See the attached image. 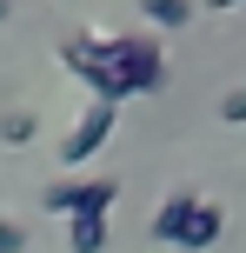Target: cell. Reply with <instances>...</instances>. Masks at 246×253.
<instances>
[{"label":"cell","instance_id":"obj_10","mask_svg":"<svg viewBox=\"0 0 246 253\" xmlns=\"http://www.w3.org/2000/svg\"><path fill=\"white\" fill-rule=\"evenodd\" d=\"M0 253H27V227H13V220H0Z\"/></svg>","mask_w":246,"mask_h":253},{"label":"cell","instance_id":"obj_11","mask_svg":"<svg viewBox=\"0 0 246 253\" xmlns=\"http://www.w3.org/2000/svg\"><path fill=\"white\" fill-rule=\"evenodd\" d=\"M193 7H207V13H226V7H240V0H193Z\"/></svg>","mask_w":246,"mask_h":253},{"label":"cell","instance_id":"obj_5","mask_svg":"<svg viewBox=\"0 0 246 253\" xmlns=\"http://www.w3.org/2000/svg\"><path fill=\"white\" fill-rule=\"evenodd\" d=\"M140 13H146V27H160V34H180L200 7L193 0H140Z\"/></svg>","mask_w":246,"mask_h":253},{"label":"cell","instance_id":"obj_9","mask_svg":"<svg viewBox=\"0 0 246 253\" xmlns=\"http://www.w3.org/2000/svg\"><path fill=\"white\" fill-rule=\"evenodd\" d=\"M220 120H226V126H246V87H233V93L220 100Z\"/></svg>","mask_w":246,"mask_h":253},{"label":"cell","instance_id":"obj_3","mask_svg":"<svg viewBox=\"0 0 246 253\" xmlns=\"http://www.w3.org/2000/svg\"><path fill=\"white\" fill-rule=\"evenodd\" d=\"M113 120H120V107H113V100H87V114L67 126V140H60V160H67V167H87L93 153L113 140Z\"/></svg>","mask_w":246,"mask_h":253},{"label":"cell","instance_id":"obj_1","mask_svg":"<svg viewBox=\"0 0 246 253\" xmlns=\"http://www.w3.org/2000/svg\"><path fill=\"white\" fill-rule=\"evenodd\" d=\"M53 60H60L73 80H87L93 100H113V107L167 87V47H160L153 34H127V40H93V34H80V40H60Z\"/></svg>","mask_w":246,"mask_h":253},{"label":"cell","instance_id":"obj_8","mask_svg":"<svg viewBox=\"0 0 246 253\" xmlns=\"http://www.w3.org/2000/svg\"><path fill=\"white\" fill-rule=\"evenodd\" d=\"M34 133H40V114H34V107H13V114H0V140H7V147H27Z\"/></svg>","mask_w":246,"mask_h":253},{"label":"cell","instance_id":"obj_4","mask_svg":"<svg viewBox=\"0 0 246 253\" xmlns=\"http://www.w3.org/2000/svg\"><path fill=\"white\" fill-rule=\"evenodd\" d=\"M220 233H226V213H220L213 200H193V213L180 220V233H173V247H186V253H207L213 240H220Z\"/></svg>","mask_w":246,"mask_h":253},{"label":"cell","instance_id":"obj_6","mask_svg":"<svg viewBox=\"0 0 246 253\" xmlns=\"http://www.w3.org/2000/svg\"><path fill=\"white\" fill-rule=\"evenodd\" d=\"M193 200L200 193H167V200H160V213H153V240L160 247H173V233H180V220L193 213Z\"/></svg>","mask_w":246,"mask_h":253},{"label":"cell","instance_id":"obj_7","mask_svg":"<svg viewBox=\"0 0 246 253\" xmlns=\"http://www.w3.org/2000/svg\"><path fill=\"white\" fill-rule=\"evenodd\" d=\"M67 253H106V213L67 220Z\"/></svg>","mask_w":246,"mask_h":253},{"label":"cell","instance_id":"obj_2","mask_svg":"<svg viewBox=\"0 0 246 253\" xmlns=\"http://www.w3.org/2000/svg\"><path fill=\"white\" fill-rule=\"evenodd\" d=\"M120 200V180H53L47 193H40V207L47 213H60V220H87V213H106V207Z\"/></svg>","mask_w":246,"mask_h":253},{"label":"cell","instance_id":"obj_12","mask_svg":"<svg viewBox=\"0 0 246 253\" xmlns=\"http://www.w3.org/2000/svg\"><path fill=\"white\" fill-rule=\"evenodd\" d=\"M7 13H13V0H0V20H7Z\"/></svg>","mask_w":246,"mask_h":253}]
</instances>
